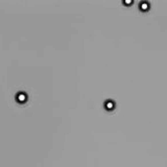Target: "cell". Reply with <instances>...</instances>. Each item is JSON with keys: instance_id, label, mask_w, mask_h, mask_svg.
<instances>
[{"instance_id": "cell-1", "label": "cell", "mask_w": 167, "mask_h": 167, "mask_svg": "<svg viewBox=\"0 0 167 167\" xmlns=\"http://www.w3.org/2000/svg\"><path fill=\"white\" fill-rule=\"evenodd\" d=\"M150 2L148 1H145V0H143V1H141L140 3H139V9L142 11V12H146V11H148L150 9Z\"/></svg>"}, {"instance_id": "cell-2", "label": "cell", "mask_w": 167, "mask_h": 167, "mask_svg": "<svg viewBox=\"0 0 167 167\" xmlns=\"http://www.w3.org/2000/svg\"><path fill=\"white\" fill-rule=\"evenodd\" d=\"M103 106H105L106 110H108V111H112V110L115 108V103L113 101V100L108 99V100H106V101H105Z\"/></svg>"}, {"instance_id": "cell-3", "label": "cell", "mask_w": 167, "mask_h": 167, "mask_svg": "<svg viewBox=\"0 0 167 167\" xmlns=\"http://www.w3.org/2000/svg\"><path fill=\"white\" fill-rule=\"evenodd\" d=\"M16 98H17V100L19 101V103H24V101H26V94L23 93V92H20V93L17 94V96H16Z\"/></svg>"}, {"instance_id": "cell-4", "label": "cell", "mask_w": 167, "mask_h": 167, "mask_svg": "<svg viewBox=\"0 0 167 167\" xmlns=\"http://www.w3.org/2000/svg\"><path fill=\"white\" fill-rule=\"evenodd\" d=\"M123 4H125V5H131V4H133V0H123Z\"/></svg>"}]
</instances>
